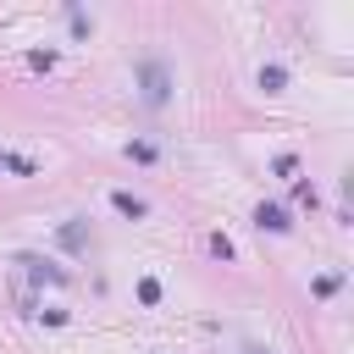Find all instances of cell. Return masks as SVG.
Returning <instances> with one entry per match:
<instances>
[{
    "instance_id": "obj_3",
    "label": "cell",
    "mask_w": 354,
    "mask_h": 354,
    "mask_svg": "<svg viewBox=\"0 0 354 354\" xmlns=\"http://www.w3.org/2000/svg\"><path fill=\"white\" fill-rule=\"evenodd\" d=\"M17 266H28L39 282H66V271H61V266H50L44 254H17Z\"/></svg>"
},
{
    "instance_id": "obj_10",
    "label": "cell",
    "mask_w": 354,
    "mask_h": 354,
    "mask_svg": "<svg viewBox=\"0 0 354 354\" xmlns=\"http://www.w3.org/2000/svg\"><path fill=\"white\" fill-rule=\"evenodd\" d=\"M0 171H6V149H0Z\"/></svg>"
},
{
    "instance_id": "obj_8",
    "label": "cell",
    "mask_w": 354,
    "mask_h": 354,
    "mask_svg": "<svg viewBox=\"0 0 354 354\" xmlns=\"http://www.w3.org/2000/svg\"><path fill=\"white\" fill-rule=\"evenodd\" d=\"M138 299H144V304H160V282L144 277V282H138Z\"/></svg>"
},
{
    "instance_id": "obj_5",
    "label": "cell",
    "mask_w": 354,
    "mask_h": 354,
    "mask_svg": "<svg viewBox=\"0 0 354 354\" xmlns=\"http://www.w3.org/2000/svg\"><path fill=\"white\" fill-rule=\"evenodd\" d=\"M83 243H88V227H83V221H66V227H61V249H72V254H77Z\"/></svg>"
},
{
    "instance_id": "obj_9",
    "label": "cell",
    "mask_w": 354,
    "mask_h": 354,
    "mask_svg": "<svg viewBox=\"0 0 354 354\" xmlns=\"http://www.w3.org/2000/svg\"><path fill=\"white\" fill-rule=\"evenodd\" d=\"M127 155H133V160H155V144H149V138H138V144H127Z\"/></svg>"
},
{
    "instance_id": "obj_2",
    "label": "cell",
    "mask_w": 354,
    "mask_h": 354,
    "mask_svg": "<svg viewBox=\"0 0 354 354\" xmlns=\"http://www.w3.org/2000/svg\"><path fill=\"white\" fill-rule=\"evenodd\" d=\"M254 227H260V232H288L293 221H288L282 205H260V210H254Z\"/></svg>"
},
{
    "instance_id": "obj_6",
    "label": "cell",
    "mask_w": 354,
    "mask_h": 354,
    "mask_svg": "<svg viewBox=\"0 0 354 354\" xmlns=\"http://www.w3.org/2000/svg\"><path fill=\"white\" fill-rule=\"evenodd\" d=\"M282 83H288V66H277V61H271V66H260V88H266V94H277Z\"/></svg>"
},
{
    "instance_id": "obj_7",
    "label": "cell",
    "mask_w": 354,
    "mask_h": 354,
    "mask_svg": "<svg viewBox=\"0 0 354 354\" xmlns=\"http://www.w3.org/2000/svg\"><path fill=\"white\" fill-rule=\"evenodd\" d=\"M28 66H33V72H50V66H55V50H33Z\"/></svg>"
},
{
    "instance_id": "obj_4",
    "label": "cell",
    "mask_w": 354,
    "mask_h": 354,
    "mask_svg": "<svg viewBox=\"0 0 354 354\" xmlns=\"http://www.w3.org/2000/svg\"><path fill=\"white\" fill-rule=\"evenodd\" d=\"M111 205H116L122 216H133V221H138V216H149V205H144L138 194H127V188H116V194H111Z\"/></svg>"
},
{
    "instance_id": "obj_1",
    "label": "cell",
    "mask_w": 354,
    "mask_h": 354,
    "mask_svg": "<svg viewBox=\"0 0 354 354\" xmlns=\"http://www.w3.org/2000/svg\"><path fill=\"white\" fill-rule=\"evenodd\" d=\"M138 88H144V105H166V94H171V72H166V61H138Z\"/></svg>"
},
{
    "instance_id": "obj_11",
    "label": "cell",
    "mask_w": 354,
    "mask_h": 354,
    "mask_svg": "<svg viewBox=\"0 0 354 354\" xmlns=\"http://www.w3.org/2000/svg\"><path fill=\"white\" fill-rule=\"evenodd\" d=\"M249 354H266V348H249Z\"/></svg>"
}]
</instances>
